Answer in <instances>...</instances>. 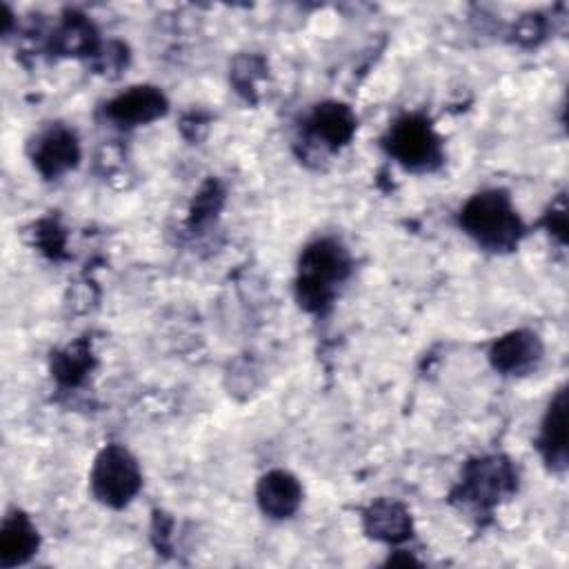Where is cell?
Returning a JSON list of instances; mask_svg holds the SVG:
<instances>
[{
	"label": "cell",
	"instance_id": "obj_16",
	"mask_svg": "<svg viewBox=\"0 0 569 569\" xmlns=\"http://www.w3.org/2000/svg\"><path fill=\"white\" fill-rule=\"evenodd\" d=\"M387 565H418V560L413 556H405V558H389Z\"/></svg>",
	"mask_w": 569,
	"mask_h": 569
},
{
	"label": "cell",
	"instance_id": "obj_4",
	"mask_svg": "<svg viewBox=\"0 0 569 569\" xmlns=\"http://www.w3.org/2000/svg\"><path fill=\"white\" fill-rule=\"evenodd\" d=\"M142 476L136 458L120 445H107L91 469V491L109 507H124L140 489Z\"/></svg>",
	"mask_w": 569,
	"mask_h": 569
},
{
	"label": "cell",
	"instance_id": "obj_6",
	"mask_svg": "<svg viewBox=\"0 0 569 569\" xmlns=\"http://www.w3.org/2000/svg\"><path fill=\"white\" fill-rule=\"evenodd\" d=\"M542 358V342L533 331L518 329L498 338L489 349V360L496 371L520 376L531 371Z\"/></svg>",
	"mask_w": 569,
	"mask_h": 569
},
{
	"label": "cell",
	"instance_id": "obj_1",
	"mask_svg": "<svg viewBox=\"0 0 569 569\" xmlns=\"http://www.w3.org/2000/svg\"><path fill=\"white\" fill-rule=\"evenodd\" d=\"M351 258L336 238H318L305 247L298 262L296 296L302 309L322 311L331 305L338 284L349 276Z\"/></svg>",
	"mask_w": 569,
	"mask_h": 569
},
{
	"label": "cell",
	"instance_id": "obj_9",
	"mask_svg": "<svg viewBox=\"0 0 569 569\" xmlns=\"http://www.w3.org/2000/svg\"><path fill=\"white\" fill-rule=\"evenodd\" d=\"M256 498H258L262 513H267L269 518L282 520V518L293 516L296 509L300 507L302 487L296 480V476H291L289 471L273 469L260 478Z\"/></svg>",
	"mask_w": 569,
	"mask_h": 569
},
{
	"label": "cell",
	"instance_id": "obj_13",
	"mask_svg": "<svg viewBox=\"0 0 569 569\" xmlns=\"http://www.w3.org/2000/svg\"><path fill=\"white\" fill-rule=\"evenodd\" d=\"M38 549V531L22 511L4 518L0 531V565L13 567L27 562Z\"/></svg>",
	"mask_w": 569,
	"mask_h": 569
},
{
	"label": "cell",
	"instance_id": "obj_8",
	"mask_svg": "<svg viewBox=\"0 0 569 569\" xmlns=\"http://www.w3.org/2000/svg\"><path fill=\"white\" fill-rule=\"evenodd\" d=\"M80 160L78 138L71 129L53 127L44 131L33 147V164L44 178H58Z\"/></svg>",
	"mask_w": 569,
	"mask_h": 569
},
{
	"label": "cell",
	"instance_id": "obj_10",
	"mask_svg": "<svg viewBox=\"0 0 569 569\" xmlns=\"http://www.w3.org/2000/svg\"><path fill=\"white\" fill-rule=\"evenodd\" d=\"M540 453L545 462L553 471H562L567 467V391L560 389L542 418L540 438H538Z\"/></svg>",
	"mask_w": 569,
	"mask_h": 569
},
{
	"label": "cell",
	"instance_id": "obj_2",
	"mask_svg": "<svg viewBox=\"0 0 569 569\" xmlns=\"http://www.w3.org/2000/svg\"><path fill=\"white\" fill-rule=\"evenodd\" d=\"M460 227L489 251L516 249L525 231L509 196L500 189L471 196L460 209Z\"/></svg>",
	"mask_w": 569,
	"mask_h": 569
},
{
	"label": "cell",
	"instance_id": "obj_15",
	"mask_svg": "<svg viewBox=\"0 0 569 569\" xmlns=\"http://www.w3.org/2000/svg\"><path fill=\"white\" fill-rule=\"evenodd\" d=\"M547 227L551 233L558 236L560 242H565V236H567V209H565V200L560 198L558 200V209L551 207L549 216H547Z\"/></svg>",
	"mask_w": 569,
	"mask_h": 569
},
{
	"label": "cell",
	"instance_id": "obj_14",
	"mask_svg": "<svg viewBox=\"0 0 569 569\" xmlns=\"http://www.w3.org/2000/svg\"><path fill=\"white\" fill-rule=\"evenodd\" d=\"M89 365H91L89 349L84 345H71L64 351L56 353L53 373L64 385H78L82 380L84 371L89 369Z\"/></svg>",
	"mask_w": 569,
	"mask_h": 569
},
{
	"label": "cell",
	"instance_id": "obj_7",
	"mask_svg": "<svg viewBox=\"0 0 569 569\" xmlns=\"http://www.w3.org/2000/svg\"><path fill=\"white\" fill-rule=\"evenodd\" d=\"M167 107H169L167 98L160 89L149 84H138L116 96L107 104V116L122 127H136L164 116Z\"/></svg>",
	"mask_w": 569,
	"mask_h": 569
},
{
	"label": "cell",
	"instance_id": "obj_12",
	"mask_svg": "<svg viewBox=\"0 0 569 569\" xmlns=\"http://www.w3.org/2000/svg\"><path fill=\"white\" fill-rule=\"evenodd\" d=\"M307 124L316 140L338 149L351 140L356 131V116L342 102H322L311 111Z\"/></svg>",
	"mask_w": 569,
	"mask_h": 569
},
{
	"label": "cell",
	"instance_id": "obj_3",
	"mask_svg": "<svg viewBox=\"0 0 569 569\" xmlns=\"http://www.w3.org/2000/svg\"><path fill=\"white\" fill-rule=\"evenodd\" d=\"M385 147L402 167L411 171H431L442 160L440 138L425 116H400L387 131Z\"/></svg>",
	"mask_w": 569,
	"mask_h": 569
},
{
	"label": "cell",
	"instance_id": "obj_5",
	"mask_svg": "<svg viewBox=\"0 0 569 569\" xmlns=\"http://www.w3.org/2000/svg\"><path fill=\"white\" fill-rule=\"evenodd\" d=\"M516 471L500 456L469 462L462 478V498L478 507H493L516 489Z\"/></svg>",
	"mask_w": 569,
	"mask_h": 569
},
{
	"label": "cell",
	"instance_id": "obj_11",
	"mask_svg": "<svg viewBox=\"0 0 569 569\" xmlns=\"http://www.w3.org/2000/svg\"><path fill=\"white\" fill-rule=\"evenodd\" d=\"M365 522V531L367 536L382 540V542H402L411 536V516L405 509V505L389 500V498H380L376 502H371L362 516Z\"/></svg>",
	"mask_w": 569,
	"mask_h": 569
}]
</instances>
